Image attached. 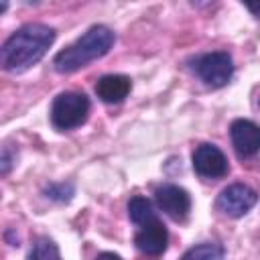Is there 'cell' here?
I'll return each mask as SVG.
<instances>
[{"instance_id":"obj_13","label":"cell","mask_w":260,"mask_h":260,"mask_svg":"<svg viewBox=\"0 0 260 260\" xmlns=\"http://www.w3.org/2000/svg\"><path fill=\"white\" fill-rule=\"evenodd\" d=\"M59 256H61V252H59L57 244L53 240H49V238H37L32 248L28 250V258H43V260H47V258H59Z\"/></svg>"},{"instance_id":"obj_8","label":"cell","mask_w":260,"mask_h":260,"mask_svg":"<svg viewBox=\"0 0 260 260\" xmlns=\"http://www.w3.org/2000/svg\"><path fill=\"white\" fill-rule=\"evenodd\" d=\"M230 138L240 158H250L260 152V126L252 120H234L230 126Z\"/></svg>"},{"instance_id":"obj_5","label":"cell","mask_w":260,"mask_h":260,"mask_svg":"<svg viewBox=\"0 0 260 260\" xmlns=\"http://www.w3.org/2000/svg\"><path fill=\"white\" fill-rule=\"evenodd\" d=\"M256 201H258V193L254 189H250L244 183H234L217 195L215 209L228 217H242L256 205Z\"/></svg>"},{"instance_id":"obj_10","label":"cell","mask_w":260,"mask_h":260,"mask_svg":"<svg viewBox=\"0 0 260 260\" xmlns=\"http://www.w3.org/2000/svg\"><path fill=\"white\" fill-rule=\"evenodd\" d=\"M132 89V81L126 75H118V73H110V75H102L95 83V93L102 102L106 104H120L128 98Z\"/></svg>"},{"instance_id":"obj_18","label":"cell","mask_w":260,"mask_h":260,"mask_svg":"<svg viewBox=\"0 0 260 260\" xmlns=\"http://www.w3.org/2000/svg\"><path fill=\"white\" fill-rule=\"evenodd\" d=\"M6 8H8V0H2V12H6Z\"/></svg>"},{"instance_id":"obj_19","label":"cell","mask_w":260,"mask_h":260,"mask_svg":"<svg viewBox=\"0 0 260 260\" xmlns=\"http://www.w3.org/2000/svg\"><path fill=\"white\" fill-rule=\"evenodd\" d=\"M258 106H260V100H258Z\"/></svg>"},{"instance_id":"obj_2","label":"cell","mask_w":260,"mask_h":260,"mask_svg":"<svg viewBox=\"0 0 260 260\" xmlns=\"http://www.w3.org/2000/svg\"><path fill=\"white\" fill-rule=\"evenodd\" d=\"M114 41H116V35L112 28H108L104 24H95V26L87 28L75 43H71L63 51H59L53 59V67L57 73L79 71L81 67L89 65L91 61L108 55Z\"/></svg>"},{"instance_id":"obj_17","label":"cell","mask_w":260,"mask_h":260,"mask_svg":"<svg viewBox=\"0 0 260 260\" xmlns=\"http://www.w3.org/2000/svg\"><path fill=\"white\" fill-rule=\"evenodd\" d=\"M195 8H205V6H209V4H213L215 0H189Z\"/></svg>"},{"instance_id":"obj_6","label":"cell","mask_w":260,"mask_h":260,"mask_svg":"<svg viewBox=\"0 0 260 260\" xmlns=\"http://www.w3.org/2000/svg\"><path fill=\"white\" fill-rule=\"evenodd\" d=\"M191 160H193L195 173L199 177H203V179H221L230 171V165H228L225 154L215 144H209V142L199 144L193 150Z\"/></svg>"},{"instance_id":"obj_3","label":"cell","mask_w":260,"mask_h":260,"mask_svg":"<svg viewBox=\"0 0 260 260\" xmlns=\"http://www.w3.org/2000/svg\"><path fill=\"white\" fill-rule=\"evenodd\" d=\"M89 116V100L79 91H61L51 104V124L65 132L85 124Z\"/></svg>"},{"instance_id":"obj_15","label":"cell","mask_w":260,"mask_h":260,"mask_svg":"<svg viewBox=\"0 0 260 260\" xmlns=\"http://www.w3.org/2000/svg\"><path fill=\"white\" fill-rule=\"evenodd\" d=\"M14 158H16V156H12L10 146H4V148H2V162H0V171H2V175H8V173H10V167H12Z\"/></svg>"},{"instance_id":"obj_9","label":"cell","mask_w":260,"mask_h":260,"mask_svg":"<svg viewBox=\"0 0 260 260\" xmlns=\"http://www.w3.org/2000/svg\"><path fill=\"white\" fill-rule=\"evenodd\" d=\"M134 244L146 256H160L169 246V232L165 223L158 217H154L140 225V230L134 236Z\"/></svg>"},{"instance_id":"obj_4","label":"cell","mask_w":260,"mask_h":260,"mask_svg":"<svg viewBox=\"0 0 260 260\" xmlns=\"http://www.w3.org/2000/svg\"><path fill=\"white\" fill-rule=\"evenodd\" d=\"M193 73L211 89L223 87L234 75V61L228 51H211L191 61Z\"/></svg>"},{"instance_id":"obj_12","label":"cell","mask_w":260,"mask_h":260,"mask_svg":"<svg viewBox=\"0 0 260 260\" xmlns=\"http://www.w3.org/2000/svg\"><path fill=\"white\" fill-rule=\"evenodd\" d=\"M223 256H225V250L219 244H211V242L197 244V246L189 248L183 254L185 260H189V258H195V260H215V258H223Z\"/></svg>"},{"instance_id":"obj_11","label":"cell","mask_w":260,"mask_h":260,"mask_svg":"<svg viewBox=\"0 0 260 260\" xmlns=\"http://www.w3.org/2000/svg\"><path fill=\"white\" fill-rule=\"evenodd\" d=\"M128 215H130V219L136 225H142V223L158 217L156 211H154V207H152V203L146 197H140V195H136V197H132L128 201Z\"/></svg>"},{"instance_id":"obj_14","label":"cell","mask_w":260,"mask_h":260,"mask_svg":"<svg viewBox=\"0 0 260 260\" xmlns=\"http://www.w3.org/2000/svg\"><path fill=\"white\" fill-rule=\"evenodd\" d=\"M75 189L71 183H51L49 187H45V195L53 201H59V203H67L71 201Z\"/></svg>"},{"instance_id":"obj_1","label":"cell","mask_w":260,"mask_h":260,"mask_svg":"<svg viewBox=\"0 0 260 260\" xmlns=\"http://www.w3.org/2000/svg\"><path fill=\"white\" fill-rule=\"evenodd\" d=\"M55 43V28L28 22L14 30L0 49V65L8 73H22L37 65Z\"/></svg>"},{"instance_id":"obj_16","label":"cell","mask_w":260,"mask_h":260,"mask_svg":"<svg viewBox=\"0 0 260 260\" xmlns=\"http://www.w3.org/2000/svg\"><path fill=\"white\" fill-rule=\"evenodd\" d=\"M242 2H244V6H246L252 14L260 16V0H242Z\"/></svg>"},{"instance_id":"obj_7","label":"cell","mask_w":260,"mask_h":260,"mask_svg":"<svg viewBox=\"0 0 260 260\" xmlns=\"http://www.w3.org/2000/svg\"><path fill=\"white\" fill-rule=\"evenodd\" d=\"M154 199H156V205L175 221L187 219V215L191 211V197L179 185H173V183L160 185L154 191Z\"/></svg>"}]
</instances>
